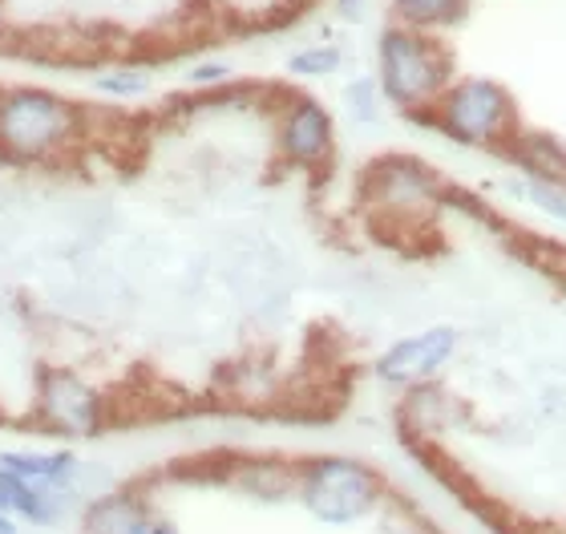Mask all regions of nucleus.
Returning a JSON list of instances; mask_svg holds the SVG:
<instances>
[{
	"label": "nucleus",
	"mask_w": 566,
	"mask_h": 534,
	"mask_svg": "<svg viewBox=\"0 0 566 534\" xmlns=\"http://www.w3.org/2000/svg\"><path fill=\"white\" fill-rule=\"evenodd\" d=\"M453 53L437 33L409 29L389 21L377 33L373 45V77H377L385 106L405 114L409 122H421L433 114L437 97L446 94L449 82L458 77Z\"/></svg>",
	"instance_id": "1"
},
{
	"label": "nucleus",
	"mask_w": 566,
	"mask_h": 534,
	"mask_svg": "<svg viewBox=\"0 0 566 534\" xmlns=\"http://www.w3.org/2000/svg\"><path fill=\"white\" fill-rule=\"evenodd\" d=\"M424 130L441 134L461 150H494L502 155L522 130L518 102L510 85L485 73H458L449 90L437 97L433 114L424 118Z\"/></svg>",
	"instance_id": "2"
},
{
	"label": "nucleus",
	"mask_w": 566,
	"mask_h": 534,
	"mask_svg": "<svg viewBox=\"0 0 566 534\" xmlns=\"http://www.w3.org/2000/svg\"><path fill=\"white\" fill-rule=\"evenodd\" d=\"M82 134V109L70 97L36 85L0 94V155L12 163H49Z\"/></svg>",
	"instance_id": "3"
},
{
	"label": "nucleus",
	"mask_w": 566,
	"mask_h": 534,
	"mask_svg": "<svg viewBox=\"0 0 566 534\" xmlns=\"http://www.w3.org/2000/svg\"><path fill=\"white\" fill-rule=\"evenodd\" d=\"M295 499L304 511L324 526H353L377 511L385 499V482L368 462L344 458V453H324L300 465V490Z\"/></svg>",
	"instance_id": "4"
},
{
	"label": "nucleus",
	"mask_w": 566,
	"mask_h": 534,
	"mask_svg": "<svg viewBox=\"0 0 566 534\" xmlns=\"http://www.w3.org/2000/svg\"><path fill=\"white\" fill-rule=\"evenodd\" d=\"M36 421L61 438H97L106 429L102 392L73 368H45L36 377Z\"/></svg>",
	"instance_id": "5"
},
{
	"label": "nucleus",
	"mask_w": 566,
	"mask_h": 534,
	"mask_svg": "<svg viewBox=\"0 0 566 534\" xmlns=\"http://www.w3.org/2000/svg\"><path fill=\"white\" fill-rule=\"evenodd\" d=\"M275 150L295 170H324L336 155V118L324 102L295 94L275 118Z\"/></svg>",
	"instance_id": "6"
},
{
	"label": "nucleus",
	"mask_w": 566,
	"mask_h": 534,
	"mask_svg": "<svg viewBox=\"0 0 566 534\" xmlns=\"http://www.w3.org/2000/svg\"><path fill=\"white\" fill-rule=\"evenodd\" d=\"M365 199L377 214L405 223V219L433 211L441 199V182L417 158H380L365 175Z\"/></svg>",
	"instance_id": "7"
},
{
	"label": "nucleus",
	"mask_w": 566,
	"mask_h": 534,
	"mask_svg": "<svg viewBox=\"0 0 566 534\" xmlns=\"http://www.w3.org/2000/svg\"><path fill=\"white\" fill-rule=\"evenodd\" d=\"M458 328L453 324H433L417 336H405L397 345H389L385 353L373 360V377L389 389H417V385H429V380L441 373V368L453 360L458 353Z\"/></svg>",
	"instance_id": "8"
},
{
	"label": "nucleus",
	"mask_w": 566,
	"mask_h": 534,
	"mask_svg": "<svg viewBox=\"0 0 566 534\" xmlns=\"http://www.w3.org/2000/svg\"><path fill=\"white\" fill-rule=\"evenodd\" d=\"M502 155L518 167V175L538 178V182H555L566 187V143L551 130H526L522 126L518 138L502 150Z\"/></svg>",
	"instance_id": "9"
},
{
	"label": "nucleus",
	"mask_w": 566,
	"mask_h": 534,
	"mask_svg": "<svg viewBox=\"0 0 566 534\" xmlns=\"http://www.w3.org/2000/svg\"><path fill=\"white\" fill-rule=\"evenodd\" d=\"M146 514H150V502L142 499V494L114 490V494H102V499L85 506L82 534H134Z\"/></svg>",
	"instance_id": "10"
},
{
	"label": "nucleus",
	"mask_w": 566,
	"mask_h": 534,
	"mask_svg": "<svg viewBox=\"0 0 566 534\" xmlns=\"http://www.w3.org/2000/svg\"><path fill=\"white\" fill-rule=\"evenodd\" d=\"M0 470L33 482V486H65L77 478V458L65 450L57 453H0Z\"/></svg>",
	"instance_id": "11"
},
{
	"label": "nucleus",
	"mask_w": 566,
	"mask_h": 534,
	"mask_svg": "<svg viewBox=\"0 0 566 534\" xmlns=\"http://www.w3.org/2000/svg\"><path fill=\"white\" fill-rule=\"evenodd\" d=\"M470 0H389V17L409 29L424 33H449L453 24L465 21Z\"/></svg>",
	"instance_id": "12"
},
{
	"label": "nucleus",
	"mask_w": 566,
	"mask_h": 534,
	"mask_svg": "<svg viewBox=\"0 0 566 534\" xmlns=\"http://www.w3.org/2000/svg\"><path fill=\"white\" fill-rule=\"evenodd\" d=\"M235 482L243 486V494L251 499H263V502H283L292 499L295 490H300V465H280V462H243L239 465Z\"/></svg>",
	"instance_id": "13"
},
{
	"label": "nucleus",
	"mask_w": 566,
	"mask_h": 534,
	"mask_svg": "<svg viewBox=\"0 0 566 534\" xmlns=\"http://www.w3.org/2000/svg\"><path fill=\"white\" fill-rule=\"evenodd\" d=\"M344 109H348V118L356 126H377L380 114H385V94H380L373 73L368 77H353V82L344 85Z\"/></svg>",
	"instance_id": "14"
},
{
	"label": "nucleus",
	"mask_w": 566,
	"mask_h": 534,
	"mask_svg": "<svg viewBox=\"0 0 566 534\" xmlns=\"http://www.w3.org/2000/svg\"><path fill=\"white\" fill-rule=\"evenodd\" d=\"M510 190H514L526 207H534L538 214H546V219H555V223L566 227V187H555V182H538V178L518 175L514 182H510Z\"/></svg>",
	"instance_id": "15"
},
{
	"label": "nucleus",
	"mask_w": 566,
	"mask_h": 534,
	"mask_svg": "<svg viewBox=\"0 0 566 534\" xmlns=\"http://www.w3.org/2000/svg\"><path fill=\"white\" fill-rule=\"evenodd\" d=\"M344 65V53L336 45H307L287 57V73L292 77H328Z\"/></svg>",
	"instance_id": "16"
},
{
	"label": "nucleus",
	"mask_w": 566,
	"mask_h": 534,
	"mask_svg": "<svg viewBox=\"0 0 566 534\" xmlns=\"http://www.w3.org/2000/svg\"><path fill=\"white\" fill-rule=\"evenodd\" d=\"M94 85L106 97H142L146 90H150V73H146V70H134V65H118V70L97 73Z\"/></svg>",
	"instance_id": "17"
},
{
	"label": "nucleus",
	"mask_w": 566,
	"mask_h": 534,
	"mask_svg": "<svg viewBox=\"0 0 566 534\" xmlns=\"http://www.w3.org/2000/svg\"><path fill=\"white\" fill-rule=\"evenodd\" d=\"M231 77V65L227 61H199L195 70H190V82L195 85H219Z\"/></svg>",
	"instance_id": "18"
},
{
	"label": "nucleus",
	"mask_w": 566,
	"mask_h": 534,
	"mask_svg": "<svg viewBox=\"0 0 566 534\" xmlns=\"http://www.w3.org/2000/svg\"><path fill=\"white\" fill-rule=\"evenodd\" d=\"M332 9H336V17L344 24H360L368 17V9H373V0H336Z\"/></svg>",
	"instance_id": "19"
},
{
	"label": "nucleus",
	"mask_w": 566,
	"mask_h": 534,
	"mask_svg": "<svg viewBox=\"0 0 566 534\" xmlns=\"http://www.w3.org/2000/svg\"><path fill=\"white\" fill-rule=\"evenodd\" d=\"M134 534H178V526L166 519V514H158V511H150L146 519L138 523V531Z\"/></svg>",
	"instance_id": "20"
},
{
	"label": "nucleus",
	"mask_w": 566,
	"mask_h": 534,
	"mask_svg": "<svg viewBox=\"0 0 566 534\" xmlns=\"http://www.w3.org/2000/svg\"><path fill=\"white\" fill-rule=\"evenodd\" d=\"M17 514H9V511H0V534H21L17 531V523H12Z\"/></svg>",
	"instance_id": "21"
}]
</instances>
